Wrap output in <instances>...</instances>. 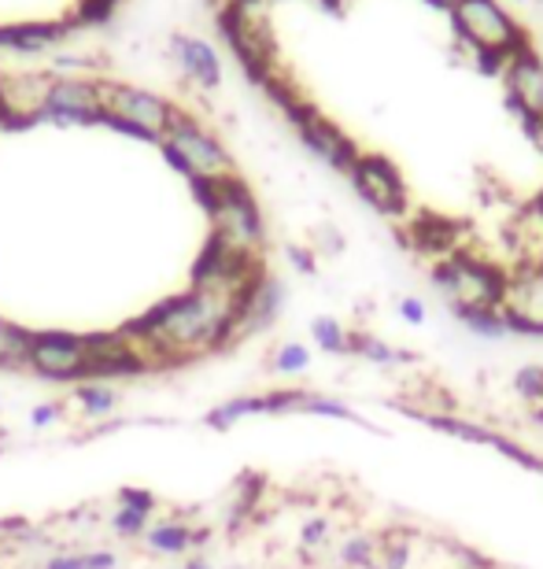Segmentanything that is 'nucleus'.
Wrapping results in <instances>:
<instances>
[{
    "mask_svg": "<svg viewBox=\"0 0 543 569\" xmlns=\"http://www.w3.org/2000/svg\"><path fill=\"white\" fill-rule=\"evenodd\" d=\"M63 415H67V403H38L30 411V426L33 429H49L52 422H60Z\"/></svg>",
    "mask_w": 543,
    "mask_h": 569,
    "instance_id": "36",
    "label": "nucleus"
},
{
    "mask_svg": "<svg viewBox=\"0 0 543 569\" xmlns=\"http://www.w3.org/2000/svg\"><path fill=\"white\" fill-rule=\"evenodd\" d=\"M30 345H33V329L11 322V318H0V370L4 373L27 370Z\"/></svg>",
    "mask_w": 543,
    "mask_h": 569,
    "instance_id": "17",
    "label": "nucleus"
},
{
    "mask_svg": "<svg viewBox=\"0 0 543 569\" xmlns=\"http://www.w3.org/2000/svg\"><path fill=\"white\" fill-rule=\"evenodd\" d=\"M308 392L303 389H270L263 392V415H300Z\"/></svg>",
    "mask_w": 543,
    "mask_h": 569,
    "instance_id": "31",
    "label": "nucleus"
},
{
    "mask_svg": "<svg viewBox=\"0 0 543 569\" xmlns=\"http://www.w3.org/2000/svg\"><path fill=\"white\" fill-rule=\"evenodd\" d=\"M540 4H543V0H540Z\"/></svg>",
    "mask_w": 543,
    "mask_h": 569,
    "instance_id": "46",
    "label": "nucleus"
},
{
    "mask_svg": "<svg viewBox=\"0 0 543 569\" xmlns=\"http://www.w3.org/2000/svg\"><path fill=\"white\" fill-rule=\"evenodd\" d=\"M27 370L49 385H82L86 381V348L82 333L67 329H33Z\"/></svg>",
    "mask_w": 543,
    "mask_h": 569,
    "instance_id": "10",
    "label": "nucleus"
},
{
    "mask_svg": "<svg viewBox=\"0 0 543 569\" xmlns=\"http://www.w3.org/2000/svg\"><path fill=\"white\" fill-rule=\"evenodd\" d=\"M259 415H263V396H233V400L211 407V411L203 415V426L214 429V432H230L237 422H244V418H259Z\"/></svg>",
    "mask_w": 543,
    "mask_h": 569,
    "instance_id": "20",
    "label": "nucleus"
},
{
    "mask_svg": "<svg viewBox=\"0 0 543 569\" xmlns=\"http://www.w3.org/2000/svg\"><path fill=\"white\" fill-rule=\"evenodd\" d=\"M259 274H267L263 252H244V248L225 244L211 233L208 241H203L200 256L192 259V267H189V289L222 292L233 300V296Z\"/></svg>",
    "mask_w": 543,
    "mask_h": 569,
    "instance_id": "5",
    "label": "nucleus"
},
{
    "mask_svg": "<svg viewBox=\"0 0 543 569\" xmlns=\"http://www.w3.org/2000/svg\"><path fill=\"white\" fill-rule=\"evenodd\" d=\"M348 181H352L355 197L381 219H403L411 211V189H406L403 170L384 152H359L355 167L348 170Z\"/></svg>",
    "mask_w": 543,
    "mask_h": 569,
    "instance_id": "6",
    "label": "nucleus"
},
{
    "mask_svg": "<svg viewBox=\"0 0 543 569\" xmlns=\"http://www.w3.org/2000/svg\"><path fill=\"white\" fill-rule=\"evenodd\" d=\"M400 318L406 326H425V303L418 296H403L400 300Z\"/></svg>",
    "mask_w": 543,
    "mask_h": 569,
    "instance_id": "38",
    "label": "nucleus"
},
{
    "mask_svg": "<svg viewBox=\"0 0 543 569\" xmlns=\"http://www.w3.org/2000/svg\"><path fill=\"white\" fill-rule=\"evenodd\" d=\"M41 569H89V551H56Z\"/></svg>",
    "mask_w": 543,
    "mask_h": 569,
    "instance_id": "37",
    "label": "nucleus"
},
{
    "mask_svg": "<svg viewBox=\"0 0 543 569\" xmlns=\"http://www.w3.org/2000/svg\"><path fill=\"white\" fill-rule=\"evenodd\" d=\"M455 318H459V326L477 340H503L506 337L500 311H455Z\"/></svg>",
    "mask_w": 543,
    "mask_h": 569,
    "instance_id": "27",
    "label": "nucleus"
},
{
    "mask_svg": "<svg viewBox=\"0 0 543 569\" xmlns=\"http://www.w3.org/2000/svg\"><path fill=\"white\" fill-rule=\"evenodd\" d=\"M448 16L470 52H503L506 60H514L517 52L533 49V33L500 0H459Z\"/></svg>",
    "mask_w": 543,
    "mask_h": 569,
    "instance_id": "3",
    "label": "nucleus"
},
{
    "mask_svg": "<svg viewBox=\"0 0 543 569\" xmlns=\"http://www.w3.org/2000/svg\"><path fill=\"white\" fill-rule=\"evenodd\" d=\"M208 219H211V233L219 237V241L244 248V252H263L267 222H263V211H259L255 192L248 189V181L241 174L219 178V203H214V211Z\"/></svg>",
    "mask_w": 543,
    "mask_h": 569,
    "instance_id": "4",
    "label": "nucleus"
},
{
    "mask_svg": "<svg viewBox=\"0 0 543 569\" xmlns=\"http://www.w3.org/2000/svg\"><path fill=\"white\" fill-rule=\"evenodd\" d=\"M74 19H56V22H0V49L11 52H44L52 44H60L63 38L78 33Z\"/></svg>",
    "mask_w": 543,
    "mask_h": 569,
    "instance_id": "16",
    "label": "nucleus"
},
{
    "mask_svg": "<svg viewBox=\"0 0 543 569\" xmlns=\"http://www.w3.org/2000/svg\"><path fill=\"white\" fill-rule=\"evenodd\" d=\"M104 116V82L89 74H60L52 78L44 97L41 122L52 127H100Z\"/></svg>",
    "mask_w": 543,
    "mask_h": 569,
    "instance_id": "8",
    "label": "nucleus"
},
{
    "mask_svg": "<svg viewBox=\"0 0 543 569\" xmlns=\"http://www.w3.org/2000/svg\"><path fill=\"white\" fill-rule=\"evenodd\" d=\"M506 86V111H525V116L543 119V60L533 49L517 52L503 71Z\"/></svg>",
    "mask_w": 543,
    "mask_h": 569,
    "instance_id": "14",
    "label": "nucleus"
},
{
    "mask_svg": "<svg viewBox=\"0 0 543 569\" xmlns=\"http://www.w3.org/2000/svg\"><path fill=\"white\" fill-rule=\"evenodd\" d=\"M300 415L333 418V422H352V426H362V429H373L359 411H352V407H348L344 400H333V396H314V392H308V400H303V411ZM373 432H378V429H373Z\"/></svg>",
    "mask_w": 543,
    "mask_h": 569,
    "instance_id": "24",
    "label": "nucleus"
},
{
    "mask_svg": "<svg viewBox=\"0 0 543 569\" xmlns=\"http://www.w3.org/2000/svg\"><path fill=\"white\" fill-rule=\"evenodd\" d=\"M167 144L185 159L189 167V178H225V174H237V163L233 156L225 152V144L214 138L208 127H200L189 111H174L171 119V130H167ZM185 178V181H189Z\"/></svg>",
    "mask_w": 543,
    "mask_h": 569,
    "instance_id": "9",
    "label": "nucleus"
},
{
    "mask_svg": "<svg viewBox=\"0 0 543 569\" xmlns=\"http://www.w3.org/2000/svg\"><path fill=\"white\" fill-rule=\"evenodd\" d=\"M119 4L122 0H78L71 19L78 22V27H108V22L115 19Z\"/></svg>",
    "mask_w": 543,
    "mask_h": 569,
    "instance_id": "29",
    "label": "nucleus"
},
{
    "mask_svg": "<svg viewBox=\"0 0 543 569\" xmlns=\"http://www.w3.org/2000/svg\"><path fill=\"white\" fill-rule=\"evenodd\" d=\"M115 503H119V507H133V510H141V515H152V510L160 507V499H155V492H149V488L122 485L119 492H115Z\"/></svg>",
    "mask_w": 543,
    "mask_h": 569,
    "instance_id": "33",
    "label": "nucleus"
},
{
    "mask_svg": "<svg viewBox=\"0 0 543 569\" xmlns=\"http://www.w3.org/2000/svg\"><path fill=\"white\" fill-rule=\"evenodd\" d=\"M89 569H119V555L108 548H93L89 551Z\"/></svg>",
    "mask_w": 543,
    "mask_h": 569,
    "instance_id": "39",
    "label": "nucleus"
},
{
    "mask_svg": "<svg viewBox=\"0 0 543 569\" xmlns=\"http://www.w3.org/2000/svg\"><path fill=\"white\" fill-rule=\"evenodd\" d=\"M529 415H533V422H536V426H543V407H533Z\"/></svg>",
    "mask_w": 543,
    "mask_h": 569,
    "instance_id": "43",
    "label": "nucleus"
},
{
    "mask_svg": "<svg viewBox=\"0 0 543 569\" xmlns=\"http://www.w3.org/2000/svg\"><path fill=\"white\" fill-rule=\"evenodd\" d=\"M348 356H355L362 362H373V367H411V362H418L414 351H403V348H392L384 345V340H378L373 333H352V340H348Z\"/></svg>",
    "mask_w": 543,
    "mask_h": 569,
    "instance_id": "18",
    "label": "nucleus"
},
{
    "mask_svg": "<svg viewBox=\"0 0 543 569\" xmlns=\"http://www.w3.org/2000/svg\"><path fill=\"white\" fill-rule=\"evenodd\" d=\"M181 569H214V566L203 559V555H192V559H185V566H181Z\"/></svg>",
    "mask_w": 543,
    "mask_h": 569,
    "instance_id": "40",
    "label": "nucleus"
},
{
    "mask_svg": "<svg viewBox=\"0 0 543 569\" xmlns=\"http://www.w3.org/2000/svg\"><path fill=\"white\" fill-rule=\"evenodd\" d=\"M429 281L444 296L451 315L455 311H500L511 292V267L495 263L492 256H481L473 248L436 259L429 267Z\"/></svg>",
    "mask_w": 543,
    "mask_h": 569,
    "instance_id": "1",
    "label": "nucleus"
},
{
    "mask_svg": "<svg viewBox=\"0 0 543 569\" xmlns=\"http://www.w3.org/2000/svg\"><path fill=\"white\" fill-rule=\"evenodd\" d=\"M4 119H8V100H4V89H0V127H4Z\"/></svg>",
    "mask_w": 543,
    "mask_h": 569,
    "instance_id": "42",
    "label": "nucleus"
},
{
    "mask_svg": "<svg viewBox=\"0 0 543 569\" xmlns=\"http://www.w3.org/2000/svg\"><path fill=\"white\" fill-rule=\"evenodd\" d=\"M330 532H333V521L325 518V515L308 518V521H303V526H300V548H308V551L322 548V543L330 540Z\"/></svg>",
    "mask_w": 543,
    "mask_h": 569,
    "instance_id": "34",
    "label": "nucleus"
},
{
    "mask_svg": "<svg viewBox=\"0 0 543 569\" xmlns=\"http://www.w3.org/2000/svg\"><path fill=\"white\" fill-rule=\"evenodd\" d=\"M230 569H244V566H230Z\"/></svg>",
    "mask_w": 543,
    "mask_h": 569,
    "instance_id": "45",
    "label": "nucleus"
},
{
    "mask_svg": "<svg viewBox=\"0 0 543 569\" xmlns=\"http://www.w3.org/2000/svg\"><path fill=\"white\" fill-rule=\"evenodd\" d=\"M289 127L296 130V138L300 144L308 148L311 156H319L325 167L336 170V174H344L348 178V170L355 167V159L362 148L355 144L352 133H344V127H336V122L325 116V111H319L308 100L303 108H296L289 116Z\"/></svg>",
    "mask_w": 543,
    "mask_h": 569,
    "instance_id": "11",
    "label": "nucleus"
},
{
    "mask_svg": "<svg viewBox=\"0 0 543 569\" xmlns=\"http://www.w3.org/2000/svg\"><path fill=\"white\" fill-rule=\"evenodd\" d=\"M425 4H433V8H440V11H451L459 4V0H425Z\"/></svg>",
    "mask_w": 543,
    "mask_h": 569,
    "instance_id": "41",
    "label": "nucleus"
},
{
    "mask_svg": "<svg viewBox=\"0 0 543 569\" xmlns=\"http://www.w3.org/2000/svg\"><path fill=\"white\" fill-rule=\"evenodd\" d=\"M336 562L344 569H378V537L370 532H355L336 548Z\"/></svg>",
    "mask_w": 543,
    "mask_h": 569,
    "instance_id": "23",
    "label": "nucleus"
},
{
    "mask_svg": "<svg viewBox=\"0 0 543 569\" xmlns=\"http://www.w3.org/2000/svg\"><path fill=\"white\" fill-rule=\"evenodd\" d=\"M403 244L436 263V259L455 256L462 248H473V226L440 211H414L403 230Z\"/></svg>",
    "mask_w": 543,
    "mask_h": 569,
    "instance_id": "13",
    "label": "nucleus"
},
{
    "mask_svg": "<svg viewBox=\"0 0 543 569\" xmlns=\"http://www.w3.org/2000/svg\"><path fill=\"white\" fill-rule=\"evenodd\" d=\"M270 367H274V373H281V378H296V373L311 367V351L303 345H281L274 351V359H270Z\"/></svg>",
    "mask_w": 543,
    "mask_h": 569,
    "instance_id": "30",
    "label": "nucleus"
},
{
    "mask_svg": "<svg viewBox=\"0 0 543 569\" xmlns=\"http://www.w3.org/2000/svg\"><path fill=\"white\" fill-rule=\"evenodd\" d=\"M178 104H171L167 97L152 93V89L127 86V82H104V116L100 127L122 133V138L144 141V144H160L171 130Z\"/></svg>",
    "mask_w": 543,
    "mask_h": 569,
    "instance_id": "2",
    "label": "nucleus"
},
{
    "mask_svg": "<svg viewBox=\"0 0 543 569\" xmlns=\"http://www.w3.org/2000/svg\"><path fill=\"white\" fill-rule=\"evenodd\" d=\"M149 518L152 515H141V510H133V507H115V515H111V529H115L122 540H138L152 529Z\"/></svg>",
    "mask_w": 543,
    "mask_h": 569,
    "instance_id": "32",
    "label": "nucleus"
},
{
    "mask_svg": "<svg viewBox=\"0 0 543 569\" xmlns=\"http://www.w3.org/2000/svg\"><path fill=\"white\" fill-rule=\"evenodd\" d=\"M171 56L178 71L200 89H219L222 86V56L214 52L211 41L197 38V33H174L171 38Z\"/></svg>",
    "mask_w": 543,
    "mask_h": 569,
    "instance_id": "15",
    "label": "nucleus"
},
{
    "mask_svg": "<svg viewBox=\"0 0 543 569\" xmlns=\"http://www.w3.org/2000/svg\"><path fill=\"white\" fill-rule=\"evenodd\" d=\"M144 540H149L152 555H167V559H174V555L192 551V526L189 521H178V518L155 521V526L144 532Z\"/></svg>",
    "mask_w": 543,
    "mask_h": 569,
    "instance_id": "19",
    "label": "nucleus"
},
{
    "mask_svg": "<svg viewBox=\"0 0 543 569\" xmlns=\"http://www.w3.org/2000/svg\"><path fill=\"white\" fill-rule=\"evenodd\" d=\"M414 537L406 529H384L378 537V569H411Z\"/></svg>",
    "mask_w": 543,
    "mask_h": 569,
    "instance_id": "22",
    "label": "nucleus"
},
{
    "mask_svg": "<svg viewBox=\"0 0 543 569\" xmlns=\"http://www.w3.org/2000/svg\"><path fill=\"white\" fill-rule=\"evenodd\" d=\"M86 348V381H138L144 373H155V362L122 333V329H100L82 333Z\"/></svg>",
    "mask_w": 543,
    "mask_h": 569,
    "instance_id": "7",
    "label": "nucleus"
},
{
    "mask_svg": "<svg viewBox=\"0 0 543 569\" xmlns=\"http://www.w3.org/2000/svg\"><path fill=\"white\" fill-rule=\"evenodd\" d=\"M506 337L543 340V263H514L511 292L500 307Z\"/></svg>",
    "mask_w": 543,
    "mask_h": 569,
    "instance_id": "12",
    "label": "nucleus"
},
{
    "mask_svg": "<svg viewBox=\"0 0 543 569\" xmlns=\"http://www.w3.org/2000/svg\"><path fill=\"white\" fill-rule=\"evenodd\" d=\"M74 403H78V411H82L86 418H108V415H115V407H119V392L111 389V385L104 381H82V385H74Z\"/></svg>",
    "mask_w": 543,
    "mask_h": 569,
    "instance_id": "21",
    "label": "nucleus"
},
{
    "mask_svg": "<svg viewBox=\"0 0 543 569\" xmlns=\"http://www.w3.org/2000/svg\"><path fill=\"white\" fill-rule=\"evenodd\" d=\"M263 477L259 473H244L241 477V485H237V499H233V507H230V529L237 532L241 529V521H248L255 515V507H259V499H263Z\"/></svg>",
    "mask_w": 543,
    "mask_h": 569,
    "instance_id": "25",
    "label": "nucleus"
},
{
    "mask_svg": "<svg viewBox=\"0 0 543 569\" xmlns=\"http://www.w3.org/2000/svg\"><path fill=\"white\" fill-rule=\"evenodd\" d=\"M255 4H267V0H255Z\"/></svg>",
    "mask_w": 543,
    "mask_h": 569,
    "instance_id": "44",
    "label": "nucleus"
},
{
    "mask_svg": "<svg viewBox=\"0 0 543 569\" xmlns=\"http://www.w3.org/2000/svg\"><path fill=\"white\" fill-rule=\"evenodd\" d=\"M311 340L319 345V351H325V356H348V340H352V333H348L333 315H319L311 322Z\"/></svg>",
    "mask_w": 543,
    "mask_h": 569,
    "instance_id": "26",
    "label": "nucleus"
},
{
    "mask_svg": "<svg viewBox=\"0 0 543 569\" xmlns=\"http://www.w3.org/2000/svg\"><path fill=\"white\" fill-rule=\"evenodd\" d=\"M289 263L296 274H308V278H319V259H314V248H300V244H289L285 248Z\"/></svg>",
    "mask_w": 543,
    "mask_h": 569,
    "instance_id": "35",
    "label": "nucleus"
},
{
    "mask_svg": "<svg viewBox=\"0 0 543 569\" xmlns=\"http://www.w3.org/2000/svg\"><path fill=\"white\" fill-rule=\"evenodd\" d=\"M514 396L529 407H543V367L540 362H525L511 381Z\"/></svg>",
    "mask_w": 543,
    "mask_h": 569,
    "instance_id": "28",
    "label": "nucleus"
}]
</instances>
